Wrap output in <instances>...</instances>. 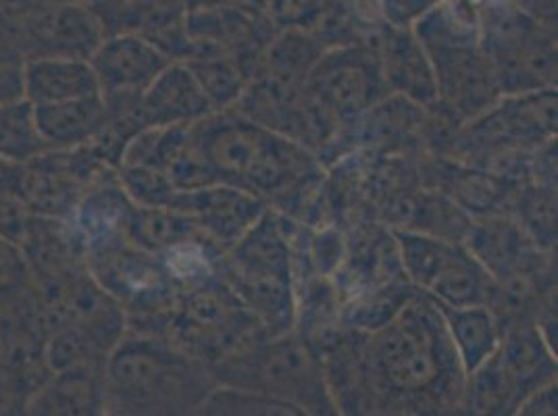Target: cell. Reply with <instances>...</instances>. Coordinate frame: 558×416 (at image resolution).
<instances>
[{"label": "cell", "instance_id": "26", "mask_svg": "<svg viewBox=\"0 0 558 416\" xmlns=\"http://www.w3.org/2000/svg\"><path fill=\"white\" fill-rule=\"evenodd\" d=\"M413 296H415V287L409 281L407 283L386 281L350 302L340 319L344 327L372 333L388 321H392L398 310Z\"/></svg>", "mask_w": 558, "mask_h": 416}, {"label": "cell", "instance_id": "12", "mask_svg": "<svg viewBox=\"0 0 558 416\" xmlns=\"http://www.w3.org/2000/svg\"><path fill=\"white\" fill-rule=\"evenodd\" d=\"M386 86L381 63L365 48H336L319 57L304 77V90L326 115L350 121L372 109Z\"/></svg>", "mask_w": 558, "mask_h": 416}, {"label": "cell", "instance_id": "36", "mask_svg": "<svg viewBox=\"0 0 558 416\" xmlns=\"http://www.w3.org/2000/svg\"><path fill=\"white\" fill-rule=\"evenodd\" d=\"M319 0H269V7L286 22H303L306 13L315 11Z\"/></svg>", "mask_w": 558, "mask_h": 416}, {"label": "cell", "instance_id": "23", "mask_svg": "<svg viewBox=\"0 0 558 416\" xmlns=\"http://www.w3.org/2000/svg\"><path fill=\"white\" fill-rule=\"evenodd\" d=\"M438 304V302H436ZM440 306L444 323L459 354L466 377L482 367L502 340V329L488 304L473 306Z\"/></svg>", "mask_w": 558, "mask_h": 416}, {"label": "cell", "instance_id": "15", "mask_svg": "<svg viewBox=\"0 0 558 416\" xmlns=\"http://www.w3.org/2000/svg\"><path fill=\"white\" fill-rule=\"evenodd\" d=\"M469 123V146L542 142L557 134V90L511 94L507 102H496Z\"/></svg>", "mask_w": 558, "mask_h": 416}, {"label": "cell", "instance_id": "14", "mask_svg": "<svg viewBox=\"0 0 558 416\" xmlns=\"http://www.w3.org/2000/svg\"><path fill=\"white\" fill-rule=\"evenodd\" d=\"M167 207L186 212L196 228L223 253L267 212L263 198L228 184L175 189Z\"/></svg>", "mask_w": 558, "mask_h": 416}, {"label": "cell", "instance_id": "31", "mask_svg": "<svg viewBox=\"0 0 558 416\" xmlns=\"http://www.w3.org/2000/svg\"><path fill=\"white\" fill-rule=\"evenodd\" d=\"M25 61L20 38L0 29V102L24 96Z\"/></svg>", "mask_w": 558, "mask_h": 416}, {"label": "cell", "instance_id": "10", "mask_svg": "<svg viewBox=\"0 0 558 416\" xmlns=\"http://www.w3.org/2000/svg\"><path fill=\"white\" fill-rule=\"evenodd\" d=\"M169 63L171 59L163 48L140 32L109 34L90 59L100 96L109 109V121L142 130L140 98Z\"/></svg>", "mask_w": 558, "mask_h": 416}, {"label": "cell", "instance_id": "16", "mask_svg": "<svg viewBox=\"0 0 558 416\" xmlns=\"http://www.w3.org/2000/svg\"><path fill=\"white\" fill-rule=\"evenodd\" d=\"M502 386L511 397L514 413L537 388L557 381V358L542 327L519 321L502 331V340L489 356Z\"/></svg>", "mask_w": 558, "mask_h": 416}, {"label": "cell", "instance_id": "19", "mask_svg": "<svg viewBox=\"0 0 558 416\" xmlns=\"http://www.w3.org/2000/svg\"><path fill=\"white\" fill-rule=\"evenodd\" d=\"M465 240L466 248L488 269L494 281L532 273L534 269L535 244L521 223L511 219L484 215L471 221Z\"/></svg>", "mask_w": 558, "mask_h": 416}, {"label": "cell", "instance_id": "11", "mask_svg": "<svg viewBox=\"0 0 558 416\" xmlns=\"http://www.w3.org/2000/svg\"><path fill=\"white\" fill-rule=\"evenodd\" d=\"M20 27L25 59L63 57L90 61L109 29L90 0L61 4H32L4 0Z\"/></svg>", "mask_w": 558, "mask_h": 416}, {"label": "cell", "instance_id": "33", "mask_svg": "<svg viewBox=\"0 0 558 416\" xmlns=\"http://www.w3.org/2000/svg\"><path fill=\"white\" fill-rule=\"evenodd\" d=\"M344 255H347V244H344L342 235L333 230L319 233L313 240L311 256H313V262H315L317 271L322 273V278H329L340 267Z\"/></svg>", "mask_w": 558, "mask_h": 416}, {"label": "cell", "instance_id": "24", "mask_svg": "<svg viewBox=\"0 0 558 416\" xmlns=\"http://www.w3.org/2000/svg\"><path fill=\"white\" fill-rule=\"evenodd\" d=\"M38 310L34 269L20 242L0 237V319Z\"/></svg>", "mask_w": 558, "mask_h": 416}, {"label": "cell", "instance_id": "13", "mask_svg": "<svg viewBox=\"0 0 558 416\" xmlns=\"http://www.w3.org/2000/svg\"><path fill=\"white\" fill-rule=\"evenodd\" d=\"M425 50L436 73L438 102L452 113L475 119L498 102L502 93L480 42H452Z\"/></svg>", "mask_w": 558, "mask_h": 416}, {"label": "cell", "instance_id": "9", "mask_svg": "<svg viewBox=\"0 0 558 416\" xmlns=\"http://www.w3.org/2000/svg\"><path fill=\"white\" fill-rule=\"evenodd\" d=\"M400 269L409 283L444 306L489 304L496 281L465 242L418 230H396Z\"/></svg>", "mask_w": 558, "mask_h": 416}, {"label": "cell", "instance_id": "6", "mask_svg": "<svg viewBox=\"0 0 558 416\" xmlns=\"http://www.w3.org/2000/svg\"><path fill=\"white\" fill-rule=\"evenodd\" d=\"M165 338L210 370L271 338L219 276L180 292Z\"/></svg>", "mask_w": 558, "mask_h": 416}, {"label": "cell", "instance_id": "32", "mask_svg": "<svg viewBox=\"0 0 558 416\" xmlns=\"http://www.w3.org/2000/svg\"><path fill=\"white\" fill-rule=\"evenodd\" d=\"M442 2L444 0H379V13L390 27L413 29Z\"/></svg>", "mask_w": 558, "mask_h": 416}, {"label": "cell", "instance_id": "18", "mask_svg": "<svg viewBox=\"0 0 558 416\" xmlns=\"http://www.w3.org/2000/svg\"><path fill=\"white\" fill-rule=\"evenodd\" d=\"M105 404V365H84L50 370L40 388L32 393L25 415H102L107 413Z\"/></svg>", "mask_w": 558, "mask_h": 416}, {"label": "cell", "instance_id": "4", "mask_svg": "<svg viewBox=\"0 0 558 416\" xmlns=\"http://www.w3.org/2000/svg\"><path fill=\"white\" fill-rule=\"evenodd\" d=\"M219 273L271 338L292 331L299 317L294 253L278 217L267 210L221 255Z\"/></svg>", "mask_w": 558, "mask_h": 416}, {"label": "cell", "instance_id": "27", "mask_svg": "<svg viewBox=\"0 0 558 416\" xmlns=\"http://www.w3.org/2000/svg\"><path fill=\"white\" fill-rule=\"evenodd\" d=\"M198 413L223 416H303L296 406L281 402L278 397L223 383H217L210 390Z\"/></svg>", "mask_w": 558, "mask_h": 416}, {"label": "cell", "instance_id": "7", "mask_svg": "<svg viewBox=\"0 0 558 416\" xmlns=\"http://www.w3.org/2000/svg\"><path fill=\"white\" fill-rule=\"evenodd\" d=\"M480 48L505 96L537 93L557 84V38L519 4L484 2Z\"/></svg>", "mask_w": 558, "mask_h": 416}, {"label": "cell", "instance_id": "37", "mask_svg": "<svg viewBox=\"0 0 558 416\" xmlns=\"http://www.w3.org/2000/svg\"><path fill=\"white\" fill-rule=\"evenodd\" d=\"M22 175H24V164L7 161L4 157H0V196L20 198Z\"/></svg>", "mask_w": 558, "mask_h": 416}, {"label": "cell", "instance_id": "3", "mask_svg": "<svg viewBox=\"0 0 558 416\" xmlns=\"http://www.w3.org/2000/svg\"><path fill=\"white\" fill-rule=\"evenodd\" d=\"M217 386L213 370L159 333L125 329L105 363L107 413L186 415Z\"/></svg>", "mask_w": 558, "mask_h": 416}, {"label": "cell", "instance_id": "28", "mask_svg": "<svg viewBox=\"0 0 558 416\" xmlns=\"http://www.w3.org/2000/svg\"><path fill=\"white\" fill-rule=\"evenodd\" d=\"M186 63L207 94L215 113L226 111V107H230L240 98L242 77L232 59L221 54H203Z\"/></svg>", "mask_w": 558, "mask_h": 416}, {"label": "cell", "instance_id": "34", "mask_svg": "<svg viewBox=\"0 0 558 416\" xmlns=\"http://www.w3.org/2000/svg\"><path fill=\"white\" fill-rule=\"evenodd\" d=\"M32 212L20 198L0 196V237L22 242Z\"/></svg>", "mask_w": 558, "mask_h": 416}, {"label": "cell", "instance_id": "17", "mask_svg": "<svg viewBox=\"0 0 558 416\" xmlns=\"http://www.w3.org/2000/svg\"><path fill=\"white\" fill-rule=\"evenodd\" d=\"M213 113L215 109L187 63L173 61L142 94L138 102L142 127L192 125Z\"/></svg>", "mask_w": 558, "mask_h": 416}, {"label": "cell", "instance_id": "30", "mask_svg": "<svg viewBox=\"0 0 558 416\" xmlns=\"http://www.w3.org/2000/svg\"><path fill=\"white\" fill-rule=\"evenodd\" d=\"M509 182L496 180L488 173H465L452 182V196L465 210H477L486 215L500 200L507 198Z\"/></svg>", "mask_w": 558, "mask_h": 416}, {"label": "cell", "instance_id": "22", "mask_svg": "<svg viewBox=\"0 0 558 416\" xmlns=\"http://www.w3.org/2000/svg\"><path fill=\"white\" fill-rule=\"evenodd\" d=\"M100 94L90 61L63 57L27 59L24 96L34 105H54Z\"/></svg>", "mask_w": 558, "mask_h": 416}, {"label": "cell", "instance_id": "29", "mask_svg": "<svg viewBox=\"0 0 558 416\" xmlns=\"http://www.w3.org/2000/svg\"><path fill=\"white\" fill-rule=\"evenodd\" d=\"M521 228L532 237L535 246H553L557 240V192L532 189L521 198Z\"/></svg>", "mask_w": 558, "mask_h": 416}, {"label": "cell", "instance_id": "5", "mask_svg": "<svg viewBox=\"0 0 558 416\" xmlns=\"http://www.w3.org/2000/svg\"><path fill=\"white\" fill-rule=\"evenodd\" d=\"M217 383L255 390L296 406L303 415H333L322 356L290 331L263 340L213 369Z\"/></svg>", "mask_w": 558, "mask_h": 416}, {"label": "cell", "instance_id": "1", "mask_svg": "<svg viewBox=\"0 0 558 416\" xmlns=\"http://www.w3.org/2000/svg\"><path fill=\"white\" fill-rule=\"evenodd\" d=\"M363 360L369 395L396 413H446L465 404L466 372L440 306L423 292L392 321L367 333Z\"/></svg>", "mask_w": 558, "mask_h": 416}, {"label": "cell", "instance_id": "25", "mask_svg": "<svg viewBox=\"0 0 558 416\" xmlns=\"http://www.w3.org/2000/svg\"><path fill=\"white\" fill-rule=\"evenodd\" d=\"M50 150L36 121V107L22 96L0 102V157L25 164Z\"/></svg>", "mask_w": 558, "mask_h": 416}, {"label": "cell", "instance_id": "35", "mask_svg": "<svg viewBox=\"0 0 558 416\" xmlns=\"http://www.w3.org/2000/svg\"><path fill=\"white\" fill-rule=\"evenodd\" d=\"M557 381H550L535 392L530 393L521 406L517 408V415L525 416H553L557 415Z\"/></svg>", "mask_w": 558, "mask_h": 416}, {"label": "cell", "instance_id": "2", "mask_svg": "<svg viewBox=\"0 0 558 416\" xmlns=\"http://www.w3.org/2000/svg\"><path fill=\"white\" fill-rule=\"evenodd\" d=\"M187 139L210 184L235 185L258 198H288L319 175L301 144L246 117L217 111L192 123Z\"/></svg>", "mask_w": 558, "mask_h": 416}, {"label": "cell", "instance_id": "21", "mask_svg": "<svg viewBox=\"0 0 558 416\" xmlns=\"http://www.w3.org/2000/svg\"><path fill=\"white\" fill-rule=\"evenodd\" d=\"M379 63L388 88L404 94L421 105H434L438 100L436 73L429 54L418 42L413 29L392 27V34L386 38Z\"/></svg>", "mask_w": 558, "mask_h": 416}, {"label": "cell", "instance_id": "8", "mask_svg": "<svg viewBox=\"0 0 558 416\" xmlns=\"http://www.w3.org/2000/svg\"><path fill=\"white\" fill-rule=\"evenodd\" d=\"M86 267L100 290L123 308L125 319L138 321V329H128L144 331L148 323H163L167 329L180 290L161 256L140 248L128 237H116L88 248Z\"/></svg>", "mask_w": 558, "mask_h": 416}, {"label": "cell", "instance_id": "20", "mask_svg": "<svg viewBox=\"0 0 558 416\" xmlns=\"http://www.w3.org/2000/svg\"><path fill=\"white\" fill-rule=\"evenodd\" d=\"M36 121L50 150H75L100 138L109 109L100 94L36 107Z\"/></svg>", "mask_w": 558, "mask_h": 416}]
</instances>
